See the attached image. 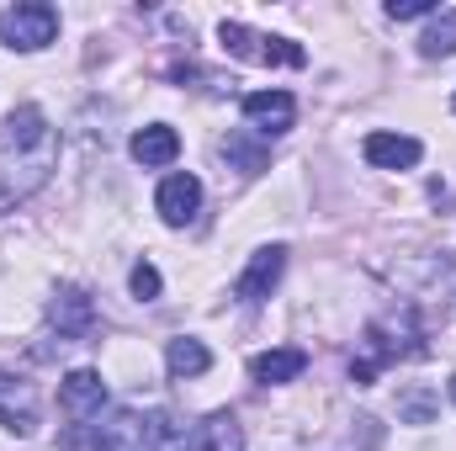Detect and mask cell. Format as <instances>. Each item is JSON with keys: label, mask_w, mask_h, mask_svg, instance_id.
Wrapping results in <instances>:
<instances>
[{"label": "cell", "mask_w": 456, "mask_h": 451, "mask_svg": "<svg viewBox=\"0 0 456 451\" xmlns=\"http://www.w3.org/2000/svg\"><path fill=\"white\" fill-rule=\"evenodd\" d=\"M127 287H133V298H138V303H154V298H159V271H154L149 260H138V266H133V276H127Z\"/></svg>", "instance_id": "obj_18"}, {"label": "cell", "mask_w": 456, "mask_h": 451, "mask_svg": "<svg viewBox=\"0 0 456 451\" xmlns=\"http://www.w3.org/2000/svg\"><path fill=\"white\" fill-rule=\"evenodd\" d=\"M430 414H436V393H430V388H409V393L398 398V420H409V425H430Z\"/></svg>", "instance_id": "obj_16"}, {"label": "cell", "mask_w": 456, "mask_h": 451, "mask_svg": "<svg viewBox=\"0 0 456 451\" xmlns=\"http://www.w3.org/2000/svg\"><path fill=\"white\" fill-rule=\"evenodd\" d=\"M452 398H456V382H452Z\"/></svg>", "instance_id": "obj_20"}, {"label": "cell", "mask_w": 456, "mask_h": 451, "mask_svg": "<svg viewBox=\"0 0 456 451\" xmlns=\"http://www.w3.org/2000/svg\"><path fill=\"white\" fill-rule=\"evenodd\" d=\"M419 53H425V59H452L456 53V11H441V16L430 21V32L419 37Z\"/></svg>", "instance_id": "obj_15"}, {"label": "cell", "mask_w": 456, "mask_h": 451, "mask_svg": "<svg viewBox=\"0 0 456 451\" xmlns=\"http://www.w3.org/2000/svg\"><path fill=\"white\" fill-rule=\"evenodd\" d=\"M165 366H170V377H202V372L213 366V350H208L202 340L181 335V340H170V350H165Z\"/></svg>", "instance_id": "obj_14"}, {"label": "cell", "mask_w": 456, "mask_h": 451, "mask_svg": "<svg viewBox=\"0 0 456 451\" xmlns=\"http://www.w3.org/2000/svg\"><path fill=\"white\" fill-rule=\"evenodd\" d=\"M218 37H224V48L233 59H249V64H287V70L308 64V53L292 37H265V32H249L244 21H224Z\"/></svg>", "instance_id": "obj_4"}, {"label": "cell", "mask_w": 456, "mask_h": 451, "mask_svg": "<svg viewBox=\"0 0 456 451\" xmlns=\"http://www.w3.org/2000/svg\"><path fill=\"white\" fill-rule=\"evenodd\" d=\"M48 319H53V330H59L64 345H80V340H91V330H96V303H91L86 287H64L48 303Z\"/></svg>", "instance_id": "obj_7"}, {"label": "cell", "mask_w": 456, "mask_h": 451, "mask_svg": "<svg viewBox=\"0 0 456 451\" xmlns=\"http://www.w3.org/2000/svg\"><path fill=\"white\" fill-rule=\"evenodd\" d=\"M175 430L165 414H138V409H117L112 420L91 425L86 436H69L75 451H170Z\"/></svg>", "instance_id": "obj_2"}, {"label": "cell", "mask_w": 456, "mask_h": 451, "mask_svg": "<svg viewBox=\"0 0 456 451\" xmlns=\"http://www.w3.org/2000/svg\"><path fill=\"white\" fill-rule=\"evenodd\" d=\"M452 107H456V102H452Z\"/></svg>", "instance_id": "obj_21"}, {"label": "cell", "mask_w": 456, "mask_h": 451, "mask_svg": "<svg viewBox=\"0 0 456 451\" xmlns=\"http://www.w3.org/2000/svg\"><path fill=\"white\" fill-rule=\"evenodd\" d=\"M59 37V11L43 5V0H21V5H5L0 11V43L5 48H21V53H37Z\"/></svg>", "instance_id": "obj_3"}, {"label": "cell", "mask_w": 456, "mask_h": 451, "mask_svg": "<svg viewBox=\"0 0 456 451\" xmlns=\"http://www.w3.org/2000/svg\"><path fill=\"white\" fill-rule=\"evenodd\" d=\"M361 154H366L377 170H414L425 149H419V138H409V133H366Z\"/></svg>", "instance_id": "obj_11"}, {"label": "cell", "mask_w": 456, "mask_h": 451, "mask_svg": "<svg viewBox=\"0 0 456 451\" xmlns=\"http://www.w3.org/2000/svg\"><path fill=\"white\" fill-rule=\"evenodd\" d=\"M244 122H249L255 133H265V138L287 133V127L297 122L292 91H249V96H244Z\"/></svg>", "instance_id": "obj_8"}, {"label": "cell", "mask_w": 456, "mask_h": 451, "mask_svg": "<svg viewBox=\"0 0 456 451\" xmlns=\"http://www.w3.org/2000/svg\"><path fill=\"white\" fill-rule=\"evenodd\" d=\"M281 271H287V250H281V244L255 250V255H249V266H244V276L233 282V298H239V303H249V308H255V303H265V298H271V287L281 282Z\"/></svg>", "instance_id": "obj_5"}, {"label": "cell", "mask_w": 456, "mask_h": 451, "mask_svg": "<svg viewBox=\"0 0 456 451\" xmlns=\"http://www.w3.org/2000/svg\"><path fill=\"white\" fill-rule=\"evenodd\" d=\"M0 425L16 430V436H32L37 430V393L16 372H0Z\"/></svg>", "instance_id": "obj_9"}, {"label": "cell", "mask_w": 456, "mask_h": 451, "mask_svg": "<svg viewBox=\"0 0 456 451\" xmlns=\"http://www.w3.org/2000/svg\"><path fill=\"white\" fill-rule=\"evenodd\" d=\"M59 404H64V414H69L75 425L102 420V409H107V382H102V372H91V366L69 372V377L59 382Z\"/></svg>", "instance_id": "obj_6"}, {"label": "cell", "mask_w": 456, "mask_h": 451, "mask_svg": "<svg viewBox=\"0 0 456 451\" xmlns=\"http://www.w3.org/2000/svg\"><path fill=\"white\" fill-rule=\"evenodd\" d=\"M175 154H181L175 127L149 122V127H138V133H133V160H138L143 170H165V165H175Z\"/></svg>", "instance_id": "obj_12"}, {"label": "cell", "mask_w": 456, "mask_h": 451, "mask_svg": "<svg viewBox=\"0 0 456 451\" xmlns=\"http://www.w3.org/2000/svg\"><path fill=\"white\" fill-rule=\"evenodd\" d=\"M53 160H59L53 122L37 107H11V117L0 122V213L43 192L53 176Z\"/></svg>", "instance_id": "obj_1"}, {"label": "cell", "mask_w": 456, "mask_h": 451, "mask_svg": "<svg viewBox=\"0 0 456 451\" xmlns=\"http://www.w3.org/2000/svg\"><path fill=\"white\" fill-rule=\"evenodd\" d=\"M154 208H159V218H165L170 228H186L191 218H197V208H202V181H197V176H186V170L165 176V186H159Z\"/></svg>", "instance_id": "obj_10"}, {"label": "cell", "mask_w": 456, "mask_h": 451, "mask_svg": "<svg viewBox=\"0 0 456 451\" xmlns=\"http://www.w3.org/2000/svg\"><path fill=\"white\" fill-rule=\"evenodd\" d=\"M393 21H414V16H436V0H387Z\"/></svg>", "instance_id": "obj_19"}, {"label": "cell", "mask_w": 456, "mask_h": 451, "mask_svg": "<svg viewBox=\"0 0 456 451\" xmlns=\"http://www.w3.org/2000/svg\"><path fill=\"white\" fill-rule=\"evenodd\" d=\"M224 154H228V160H239V170H244V176L265 170V149H249L239 133H233V138H224Z\"/></svg>", "instance_id": "obj_17"}, {"label": "cell", "mask_w": 456, "mask_h": 451, "mask_svg": "<svg viewBox=\"0 0 456 451\" xmlns=\"http://www.w3.org/2000/svg\"><path fill=\"white\" fill-rule=\"evenodd\" d=\"M249 372H255V382H297L303 372H308V350H297V345H276V350H260L255 361H249Z\"/></svg>", "instance_id": "obj_13"}]
</instances>
